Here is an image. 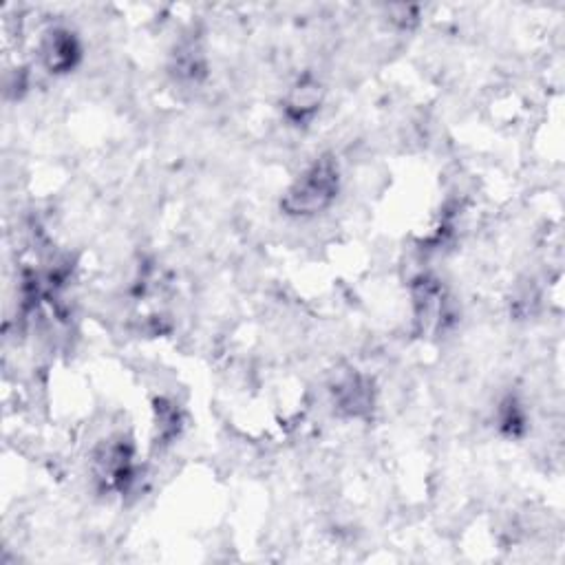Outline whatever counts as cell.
I'll use <instances>...</instances> for the list:
<instances>
[{"instance_id": "cell-1", "label": "cell", "mask_w": 565, "mask_h": 565, "mask_svg": "<svg viewBox=\"0 0 565 565\" xmlns=\"http://www.w3.org/2000/svg\"><path fill=\"white\" fill-rule=\"evenodd\" d=\"M338 193V168L329 159H321L309 166L305 173L294 181V186L287 190L283 199V208L287 215L309 217L316 212H323L332 204Z\"/></svg>"}, {"instance_id": "cell-2", "label": "cell", "mask_w": 565, "mask_h": 565, "mask_svg": "<svg viewBox=\"0 0 565 565\" xmlns=\"http://www.w3.org/2000/svg\"><path fill=\"white\" fill-rule=\"evenodd\" d=\"M42 62L51 73H65L69 71L78 60V45L67 31H49L47 38L42 40L40 49Z\"/></svg>"}, {"instance_id": "cell-3", "label": "cell", "mask_w": 565, "mask_h": 565, "mask_svg": "<svg viewBox=\"0 0 565 565\" xmlns=\"http://www.w3.org/2000/svg\"><path fill=\"white\" fill-rule=\"evenodd\" d=\"M318 106V93L314 84H301L296 87L290 95V102H287V109L294 113L296 117H305L307 113H312Z\"/></svg>"}]
</instances>
